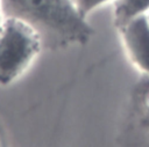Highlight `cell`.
<instances>
[{
    "instance_id": "obj_1",
    "label": "cell",
    "mask_w": 149,
    "mask_h": 147,
    "mask_svg": "<svg viewBox=\"0 0 149 147\" xmlns=\"http://www.w3.org/2000/svg\"><path fill=\"white\" fill-rule=\"evenodd\" d=\"M0 10L30 27L48 50L86 44L93 34L73 0H0Z\"/></svg>"
},
{
    "instance_id": "obj_2",
    "label": "cell",
    "mask_w": 149,
    "mask_h": 147,
    "mask_svg": "<svg viewBox=\"0 0 149 147\" xmlns=\"http://www.w3.org/2000/svg\"><path fill=\"white\" fill-rule=\"evenodd\" d=\"M42 49L36 32L20 20L3 17L0 24V84H9Z\"/></svg>"
},
{
    "instance_id": "obj_3",
    "label": "cell",
    "mask_w": 149,
    "mask_h": 147,
    "mask_svg": "<svg viewBox=\"0 0 149 147\" xmlns=\"http://www.w3.org/2000/svg\"><path fill=\"white\" fill-rule=\"evenodd\" d=\"M126 137L134 147H149V75L144 73L132 91Z\"/></svg>"
},
{
    "instance_id": "obj_4",
    "label": "cell",
    "mask_w": 149,
    "mask_h": 147,
    "mask_svg": "<svg viewBox=\"0 0 149 147\" xmlns=\"http://www.w3.org/2000/svg\"><path fill=\"white\" fill-rule=\"evenodd\" d=\"M121 36L132 61L149 75V19L140 15L120 28Z\"/></svg>"
},
{
    "instance_id": "obj_5",
    "label": "cell",
    "mask_w": 149,
    "mask_h": 147,
    "mask_svg": "<svg viewBox=\"0 0 149 147\" xmlns=\"http://www.w3.org/2000/svg\"><path fill=\"white\" fill-rule=\"evenodd\" d=\"M149 13V0H116L114 5V23L120 29L136 16Z\"/></svg>"
},
{
    "instance_id": "obj_6",
    "label": "cell",
    "mask_w": 149,
    "mask_h": 147,
    "mask_svg": "<svg viewBox=\"0 0 149 147\" xmlns=\"http://www.w3.org/2000/svg\"><path fill=\"white\" fill-rule=\"evenodd\" d=\"M107 1H111V0H73L77 9L84 17H86L87 14H90L93 9H95L97 7H99L100 5Z\"/></svg>"
},
{
    "instance_id": "obj_7",
    "label": "cell",
    "mask_w": 149,
    "mask_h": 147,
    "mask_svg": "<svg viewBox=\"0 0 149 147\" xmlns=\"http://www.w3.org/2000/svg\"><path fill=\"white\" fill-rule=\"evenodd\" d=\"M2 20H3V15H2V13H1V10H0V24H1Z\"/></svg>"
},
{
    "instance_id": "obj_8",
    "label": "cell",
    "mask_w": 149,
    "mask_h": 147,
    "mask_svg": "<svg viewBox=\"0 0 149 147\" xmlns=\"http://www.w3.org/2000/svg\"><path fill=\"white\" fill-rule=\"evenodd\" d=\"M147 15H148V19H149V14H147Z\"/></svg>"
}]
</instances>
